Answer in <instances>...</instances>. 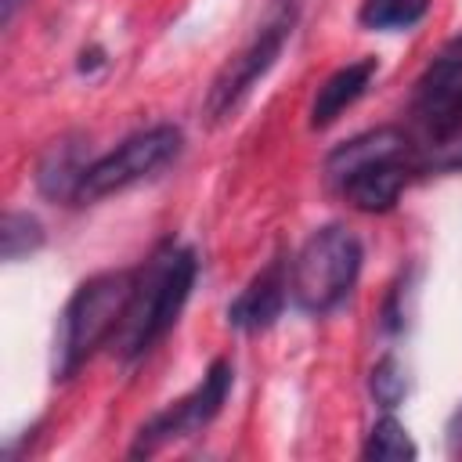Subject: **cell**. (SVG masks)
<instances>
[{
    "instance_id": "obj_1",
    "label": "cell",
    "mask_w": 462,
    "mask_h": 462,
    "mask_svg": "<svg viewBox=\"0 0 462 462\" xmlns=\"http://www.w3.org/2000/svg\"><path fill=\"white\" fill-rule=\"evenodd\" d=\"M199 274V256L195 249L180 242H162L141 267L134 282V296L126 303V314L112 336V354L119 361H137L144 357L180 318Z\"/></svg>"
},
{
    "instance_id": "obj_2",
    "label": "cell",
    "mask_w": 462,
    "mask_h": 462,
    "mask_svg": "<svg viewBox=\"0 0 462 462\" xmlns=\"http://www.w3.org/2000/svg\"><path fill=\"white\" fill-rule=\"evenodd\" d=\"M419 170V148L401 126H375L343 144L325 159L328 184L361 213H386L397 206L408 177Z\"/></svg>"
},
{
    "instance_id": "obj_3",
    "label": "cell",
    "mask_w": 462,
    "mask_h": 462,
    "mask_svg": "<svg viewBox=\"0 0 462 462\" xmlns=\"http://www.w3.org/2000/svg\"><path fill=\"white\" fill-rule=\"evenodd\" d=\"M134 282H137V267L134 271L119 267V271L90 274L87 282L76 285V292L69 296L58 318L54 361H51L54 379H72L101 346L112 343L126 314V303L134 296Z\"/></svg>"
},
{
    "instance_id": "obj_4",
    "label": "cell",
    "mask_w": 462,
    "mask_h": 462,
    "mask_svg": "<svg viewBox=\"0 0 462 462\" xmlns=\"http://www.w3.org/2000/svg\"><path fill=\"white\" fill-rule=\"evenodd\" d=\"M361 238L343 224H325L303 238L289 260V292L307 314H332L357 285L361 274Z\"/></svg>"
},
{
    "instance_id": "obj_5",
    "label": "cell",
    "mask_w": 462,
    "mask_h": 462,
    "mask_svg": "<svg viewBox=\"0 0 462 462\" xmlns=\"http://www.w3.org/2000/svg\"><path fill=\"white\" fill-rule=\"evenodd\" d=\"M296 25V0H278L271 7V14L263 18V25L253 32V40L231 54L224 61V69L213 76L206 101H202V116L209 123H224L238 112V105L249 97V90L274 69V61L282 58L289 36Z\"/></svg>"
},
{
    "instance_id": "obj_6",
    "label": "cell",
    "mask_w": 462,
    "mask_h": 462,
    "mask_svg": "<svg viewBox=\"0 0 462 462\" xmlns=\"http://www.w3.org/2000/svg\"><path fill=\"white\" fill-rule=\"evenodd\" d=\"M180 144H184V134L173 123H155L148 130L130 134L126 141H119L112 152H105L101 159H94L87 166L79 191H76V202H97L105 195H116V191L152 177L170 159H177Z\"/></svg>"
},
{
    "instance_id": "obj_7",
    "label": "cell",
    "mask_w": 462,
    "mask_h": 462,
    "mask_svg": "<svg viewBox=\"0 0 462 462\" xmlns=\"http://www.w3.org/2000/svg\"><path fill=\"white\" fill-rule=\"evenodd\" d=\"M231 386H235V368H231L227 357H217L206 368V375H202V383L195 390H188L184 397L170 401L162 411H155L152 419L141 422V430H137V437L130 444V458H148V455L162 451L173 440L202 433L220 415Z\"/></svg>"
},
{
    "instance_id": "obj_8",
    "label": "cell",
    "mask_w": 462,
    "mask_h": 462,
    "mask_svg": "<svg viewBox=\"0 0 462 462\" xmlns=\"http://www.w3.org/2000/svg\"><path fill=\"white\" fill-rule=\"evenodd\" d=\"M289 296H292L289 292V260L274 256L227 303V325L238 332H263L282 318Z\"/></svg>"
},
{
    "instance_id": "obj_9",
    "label": "cell",
    "mask_w": 462,
    "mask_h": 462,
    "mask_svg": "<svg viewBox=\"0 0 462 462\" xmlns=\"http://www.w3.org/2000/svg\"><path fill=\"white\" fill-rule=\"evenodd\" d=\"M375 72H379V61H375V58H357V61L339 65V69L318 87V94H314V101H310V119H307L310 130L332 126V123L372 87Z\"/></svg>"
},
{
    "instance_id": "obj_10",
    "label": "cell",
    "mask_w": 462,
    "mask_h": 462,
    "mask_svg": "<svg viewBox=\"0 0 462 462\" xmlns=\"http://www.w3.org/2000/svg\"><path fill=\"white\" fill-rule=\"evenodd\" d=\"M87 159H83V144L76 137H61L54 141L40 166H36V188L40 195L54 199V202H76V191H79V180L87 173Z\"/></svg>"
},
{
    "instance_id": "obj_11",
    "label": "cell",
    "mask_w": 462,
    "mask_h": 462,
    "mask_svg": "<svg viewBox=\"0 0 462 462\" xmlns=\"http://www.w3.org/2000/svg\"><path fill=\"white\" fill-rule=\"evenodd\" d=\"M415 455H419V448H415L408 426L397 422L393 415L375 419L361 444V458H368V462H411Z\"/></svg>"
},
{
    "instance_id": "obj_12",
    "label": "cell",
    "mask_w": 462,
    "mask_h": 462,
    "mask_svg": "<svg viewBox=\"0 0 462 462\" xmlns=\"http://www.w3.org/2000/svg\"><path fill=\"white\" fill-rule=\"evenodd\" d=\"M430 4L433 0H361L357 22L372 32H397V29H411L415 22H422Z\"/></svg>"
},
{
    "instance_id": "obj_13",
    "label": "cell",
    "mask_w": 462,
    "mask_h": 462,
    "mask_svg": "<svg viewBox=\"0 0 462 462\" xmlns=\"http://www.w3.org/2000/svg\"><path fill=\"white\" fill-rule=\"evenodd\" d=\"M43 224L25 213V209H7L4 213V224H0V249H4V260L14 263L29 253H36L43 245Z\"/></svg>"
},
{
    "instance_id": "obj_14",
    "label": "cell",
    "mask_w": 462,
    "mask_h": 462,
    "mask_svg": "<svg viewBox=\"0 0 462 462\" xmlns=\"http://www.w3.org/2000/svg\"><path fill=\"white\" fill-rule=\"evenodd\" d=\"M462 83V32L455 40H448L440 47V54L430 61V69L419 76L415 83V101L419 97H433V94H444L451 87Z\"/></svg>"
},
{
    "instance_id": "obj_15",
    "label": "cell",
    "mask_w": 462,
    "mask_h": 462,
    "mask_svg": "<svg viewBox=\"0 0 462 462\" xmlns=\"http://www.w3.org/2000/svg\"><path fill=\"white\" fill-rule=\"evenodd\" d=\"M368 393L379 408H397L408 397V372L393 354H383L368 372Z\"/></svg>"
},
{
    "instance_id": "obj_16",
    "label": "cell",
    "mask_w": 462,
    "mask_h": 462,
    "mask_svg": "<svg viewBox=\"0 0 462 462\" xmlns=\"http://www.w3.org/2000/svg\"><path fill=\"white\" fill-rule=\"evenodd\" d=\"M105 61H108V58H105V51H101V47H90V51H83V54H79V72H87V76H90V72H97Z\"/></svg>"
},
{
    "instance_id": "obj_17",
    "label": "cell",
    "mask_w": 462,
    "mask_h": 462,
    "mask_svg": "<svg viewBox=\"0 0 462 462\" xmlns=\"http://www.w3.org/2000/svg\"><path fill=\"white\" fill-rule=\"evenodd\" d=\"M448 448L451 451H462V404L455 408V415L448 422Z\"/></svg>"
},
{
    "instance_id": "obj_18",
    "label": "cell",
    "mask_w": 462,
    "mask_h": 462,
    "mask_svg": "<svg viewBox=\"0 0 462 462\" xmlns=\"http://www.w3.org/2000/svg\"><path fill=\"white\" fill-rule=\"evenodd\" d=\"M22 4H25V0H0V25H4V29L14 22V14L22 11Z\"/></svg>"
}]
</instances>
